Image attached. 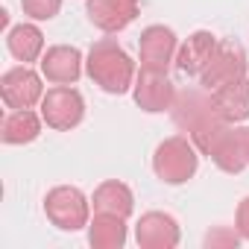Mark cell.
<instances>
[{
	"label": "cell",
	"mask_w": 249,
	"mask_h": 249,
	"mask_svg": "<svg viewBox=\"0 0 249 249\" xmlns=\"http://www.w3.org/2000/svg\"><path fill=\"white\" fill-rule=\"evenodd\" d=\"M85 73L94 85H100L106 94H126L135 85V62L114 38H103L88 50Z\"/></svg>",
	"instance_id": "obj_1"
},
{
	"label": "cell",
	"mask_w": 249,
	"mask_h": 249,
	"mask_svg": "<svg viewBox=\"0 0 249 249\" xmlns=\"http://www.w3.org/2000/svg\"><path fill=\"white\" fill-rule=\"evenodd\" d=\"M199 167V150L185 135L164 138L153 153V170L164 185H185Z\"/></svg>",
	"instance_id": "obj_2"
},
{
	"label": "cell",
	"mask_w": 249,
	"mask_h": 249,
	"mask_svg": "<svg viewBox=\"0 0 249 249\" xmlns=\"http://www.w3.org/2000/svg\"><path fill=\"white\" fill-rule=\"evenodd\" d=\"M44 214L56 229L79 231V229H88V223H91V199L73 185H59V188L47 191Z\"/></svg>",
	"instance_id": "obj_3"
},
{
	"label": "cell",
	"mask_w": 249,
	"mask_h": 249,
	"mask_svg": "<svg viewBox=\"0 0 249 249\" xmlns=\"http://www.w3.org/2000/svg\"><path fill=\"white\" fill-rule=\"evenodd\" d=\"M41 117L50 129L56 132H68L73 126H79L85 117V100L76 88L71 85H56L47 88L41 97Z\"/></svg>",
	"instance_id": "obj_4"
},
{
	"label": "cell",
	"mask_w": 249,
	"mask_h": 249,
	"mask_svg": "<svg viewBox=\"0 0 249 249\" xmlns=\"http://www.w3.org/2000/svg\"><path fill=\"white\" fill-rule=\"evenodd\" d=\"M176 53H179V41H176V33L170 27L153 24L138 38V59H141L144 71L167 73V68L176 62Z\"/></svg>",
	"instance_id": "obj_5"
},
{
	"label": "cell",
	"mask_w": 249,
	"mask_h": 249,
	"mask_svg": "<svg viewBox=\"0 0 249 249\" xmlns=\"http://www.w3.org/2000/svg\"><path fill=\"white\" fill-rule=\"evenodd\" d=\"M246 76V53L237 41H217V50L211 56V62L205 65V71L199 73V85L205 91H214L231 79Z\"/></svg>",
	"instance_id": "obj_6"
},
{
	"label": "cell",
	"mask_w": 249,
	"mask_h": 249,
	"mask_svg": "<svg viewBox=\"0 0 249 249\" xmlns=\"http://www.w3.org/2000/svg\"><path fill=\"white\" fill-rule=\"evenodd\" d=\"M44 73H36L30 65H18L9 68L0 76V97L9 108H33L36 103H41L44 97V85H41Z\"/></svg>",
	"instance_id": "obj_7"
},
{
	"label": "cell",
	"mask_w": 249,
	"mask_h": 249,
	"mask_svg": "<svg viewBox=\"0 0 249 249\" xmlns=\"http://www.w3.org/2000/svg\"><path fill=\"white\" fill-rule=\"evenodd\" d=\"M170 114H173V123H176L179 129H185L188 135H191L196 126H202L205 120L220 117V114L214 111L211 91H205V88H188V91H179L176 100H173Z\"/></svg>",
	"instance_id": "obj_8"
},
{
	"label": "cell",
	"mask_w": 249,
	"mask_h": 249,
	"mask_svg": "<svg viewBox=\"0 0 249 249\" xmlns=\"http://www.w3.org/2000/svg\"><path fill=\"white\" fill-rule=\"evenodd\" d=\"M132 97H135V103L144 111L159 114V111H170L173 108L176 88L167 79V73H156V71H144L141 68V73L135 76V85H132Z\"/></svg>",
	"instance_id": "obj_9"
},
{
	"label": "cell",
	"mask_w": 249,
	"mask_h": 249,
	"mask_svg": "<svg viewBox=\"0 0 249 249\" xmlns=\"http://www.w3.org/2000/svg\"><path fill=\"white\" fill-rule=\"evenodd\" d=\"M135 240L141 249H173V246H179L182 231L170 214L147 211V214H141V220L135 226Z\"/></svg>",
	"instance_id": "obj_10"
},
{
	"label": "cell",
	"mask_w": 249,
	"mask_h": 249,
	"mask_svg": "<svg viewBox=\"0 0 249 249\" xmlns=\"http://www.w3.org/2000/svg\"><path fill=\"white\" fill-rule=\"evenodd\" d=\"M138 6H141V0H88L85 12L97 30L111 36V33L126 30L138 18Z\"/></svg>",
	"instance_id": "obj_11"
},
{
	"label": "cell",
	"mask_w": 249,
	"mask_h": 249,
	"mask_svg": "<svg viewBox=\"0 0 249 249\" xmlns=\"http://www.w3.org/2000/svg\"><path fill=\"white\" fill-rule=\"evenodd\" d=\"M41 73L47 82L53 85H73L79 76H82V68H85V59L76 47L71 44H56V47H47V53L41 56Z\"/></svg>",
	"instance_id": "obj_12"
},
{
	"label": "cell",
	"mask_w": 249,
	"mask_h": 249,
	"mask_svg": "<svg viewBox=\"0 0 249 249\" xmlns=\"http://www.w3.org/2000/svg\"><path fill=\"white\" fill-rule=\"evenodd\" d=\"M214 50H217V36L208 33V30H196V33H191V36L179 44L176 65H179L182 73H188V76H199V73L205 71V65L211 62Z\"/></svg>",
	"instance_id": "obj_13"
},
{
	"label": "cell",
	"mask_w": 249,
	"mask_h": 249,
	"mask_svg": "<svg viewBox=\"0 0 249 249\" xmlns=\"http://www.w3.org/2000/svg\"><path fill=\"white\" fill-rule=\"evenodd\" d=\"M211 103H214V111L226 120V123H240L249 117V79L240 76V79H231L220 88L211 91Z\"/></svg>",
	"instance_id": "obj_14"
},
{
	"label": "cell",
	"mask_w": 249,
	"mask_h": 249,
	"mask_svg": "<svg viewBox=\"0 0 249 249\" xmlns=\"http://www.w3.org/2000/svg\"><path fill=\"white\" fill-rule=\"evenodd\" d=\"M41 123H44V117L36 114L33 108H12V111L3 117L0 138H3V144H12V147L33 144V141L41 135Z\"/></svg>",
	"instance_id": "obj_15"
},
{
	"label": "cell",
	"mask_w": 249,
	"mask_h": 249,
	"mask_svg": "<svg viewBox=\"0 0 249 249\" xmlns=\"http://www.w3.org/2000/svg\"><path fill=\"white\" fill-rule=\"evenodd\" d=\"M91 205H94V214H117V217L126 220L135 211V196H132L129 185H123L117 179H108L94 191Z\"/></svg>",
	"instance_id": "obj_16"
},
{
	"label": "cell",
	"mask_w": 249,
	"mask_h": 249,
	"mask_svg": "<svg viewBox=\"0 0 249 249\" xmlns=\"http://www.w3.org/2000/svg\"><path fill=\"white\" fill-rule=\"evenodd\" d=\"M6 47L24 65L38 62L44 56V33L36 24H18V27H12L6 33Z\"/></svg>",
	"instance_id": "obj_17"
},
{
	"label": "cell",
	"mask_w": 249,
	"mask_h": 249,
	"mask_svg": "<svg viewBox=\"0 0 249 249\" xmlns=\"http://www.w3.org/2000/svg\"><path fill=\"white\" fill-rule=\"evenodd\" d=\"M88 243L94 249H120L126 243V220L117 214H94L88 223Z\"/></svg>",
	"instance_id": "obj_18"
},
{
	"label": "cell",
	"mask_w": 249,
	"mask_h": 249,
	"mask_svg": "<svg viewBox=\"0 0 249 249\" xmlns=\"http://www.w3.org/2000/svg\"><path fill=\"white\" fill-rule=\"evenodd\" d=\"M21 9L33 21H50V18L59 15L62 0H21Z\"/></svg>",
	"instance_id": "obj_19"
},
{
	"label": "cell",
	"mask_w": 249,
	"mask_h": 249,
	"mask_svg": "<svg viewBox=\"0 0 249 249\" xmlns=\"http://www.w3.org/2000/svg\"><path fill=\"white\" fill-rule=\"evenodd\" d=\"M243 237L237 234V229H211L208 234H205V246L208 249H217V246H226V249H231V246H237Z\"/></svg>",
	"instance_id": "obj_20"
},
{
	"label": "cell",
	"mask_w": 249,
	"mask_h": 249,
	"mask_svg": "<svg viewBox=\"0 0 249 249\" xmlns=\"http://www.w3.org/2000/svg\"><path fill=\"white\" fill-rule=\"evenodd\" d=\"M234 229H237V234H240L243 240H249V196H243V199H240V205H237Z\"/></svg>",
	"instance_id": "obj_21"
}]
</instances>
